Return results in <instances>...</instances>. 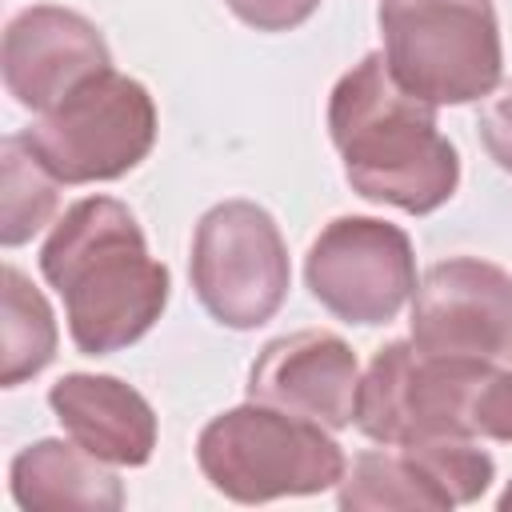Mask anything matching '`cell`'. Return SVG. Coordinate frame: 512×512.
I'll return each mask as SVG.
<instances>
[{
	"label": "cell",
	"mask_w": 512,
	"mask_h": 512,
	"mask_svg": "<svg viewBox=\"0 0 512 512\" xmlns=\"http://www.w3.org/2000/svg\"><path fill=\"white\" fill-rule=\"evenodd\" d=\"M24 140L60 184L120 180L156 144V104L140 80L104 68L40 112Z\"/></svg>",
	"instance_id": "cell-5"
},
{
	"label": "cell",
	"mask_w": 512,
	"mask_h": 512,
	"mask_svg": "<svg viewBox=\"0 0 512 512\" xmlns=\"http://www.w3.org/2000/svg\"><path fill=\"white\" fill-rule=\"evenodd\" d=\"M48 404L60 428L92 456L124 468L152 460L156 412L132 384L96 372H68L48 388Z\"/></svg>",
	"instance_id": "cell-13"
},
{
	"label": "cell",
	"mask_w": 512,
	"mask_h": 512,
	"mask_svg": "<svg viewBox=\"0 0 512 512\" xmlns=\"http://www.w3.org/2000/svg\"><path fill=\"white\" fill-rule=\"evenodd\" d=\"M204 480L236 504L316 496L344 480L348 460L324 424L248 400L212 416L196 436Z\"/></svg>",
	"instance_id": "cell-3"
},
{
	"label": "cell",
	"mask_w": 512,
	"mask_h": 512,
	"mask_svg": "<svg viewBox=\"0 0 512 512\" xmlns=\"http://www.w3.org/2000/svg\"><path fill=\"white\" fill-rule=\"evenodd\" d=\"M384 60L392 76L428 104H472L492 96L504 68L492 0H380Z\"/></svg>",
	"instance_id": "cell-4"
},
{
	"label": "cell",
	"mask_w": 512,
	"mask_h": 512,
	"mask_svg": "<svg viewBox=\"0 0 512 512\" xmlns=\"http://www.w3.org/2000/svg\"><path fill=\"white\" fill-rule=\"evenodd\" d=\"M496 504H500V512H508V508H512V484L500 492V500H496Z\"/></svg>",
	"instance_id": "cell-20"
},
{
	"label": "cell",
	"mask_w": 512,
	"mask_h": 512,
	"mask_svg": "<svg viewBox=\"0 0 512 512\" xmlns=\"http://www.w3.org/2000/svg\"><path fill=\"white\" fill-rule=\"evenodd\" d=\"M412 340L436 356L512 360V272L480 256L432 264L412 292Z\"/></svg>",
	"instance_id": "cell-9"
},
{
	"label": "cell",
	"mask_w": 512,
	"mask_h": 512,
	"mask_svg": "<svg viewBox=\"0 0 512 512\" xmlns=\"http://www.w3.org/2000/svg\"><path fill=\"white\" fill-rule=\"evenodd\" d=\"M360 364L348 340L324 328L276 336L248 372V400L324 424L328 432L356 424Z\"/></svg>",
	"instance_id": "cell-12"
},
{
	"label": "cell",
	"mask_w": 512,
	"mask_h": 512,
	"mask_svg": "<svg viewBox=\"0 0 512 512\" xmlns=\"http://www.w3.org/2000/svg\"><path fill=\"white\" fill-rule=\"evenodd\" d=\"M56 176L36 160L24 132L0 144V244L16 248L32 240L56 212Z\"/></svg>",
	"instance_id": "cell-16"
},
{
	"label": "cell",
	"mask_w": 512,
	"mask_h": 512,
	"mask_svg": "<svg viewBox=\"0 0 512 512\" xmlns=\"http://www.w3.org/2000/svg\"><path fill=\"white\" fill-rule=\"evenodd\" d=\"M8 488L20 508H120L124 484L76 440H36L12 456Z\"/></svg>",
	"instance_id": "cell-14"
},
{
	"label": "cell",
	"mask_w": 512,
	"mask_h": 512,
	"mask_svg": "<svg viewBox=\"0 0 512 512\" xmlns=\"http://www.w3.org/2000/svg\"><path fill=\"white\" fill-rule=\"evenodd\" d=\"M476 128H480V144L488 148V156L504 172H512V80L492 92V100L480 108Z\"/></svg>",
	"instance_id": "cell-19"
},
{
	"label": "cell",
	"mask_w": 512,
	"mask_h": 512,
	"mask_svg": "<svg viewBox=\"0 0 512 512\" xmlns=\"http://www.w3.org/2000/svg\"><path fill=\"white\" fill-rule=\"evenodd\" d=\"M40 272L64 300L68 336L84 356L136 344L168 304V268L128 204L112 196L76 200L40 248Z\"/></svg>",
	"instance_id": "cell-1"
},
{
	"label": "cell",
	"mask_w": 512,
	"mask_h": 512,
	"mask_svg": "<svg viewBox=\"0 0 512 512\" xmlns=\"http://www.w3.org/2000/svg\"><path fill=\"white\" fill-rule=\"evenodd\" d=\"M4 348H0V384L16 388L24 380H32L36 372H44L56 356L60 332H56V316L44 300V292L16 268L4 264Z\"/></svg>",
	"instance_id": "cell-15"
},
{
	"label": "cell",
	"mask_w": 512,
	"mask_h": 512,
	"mask_svg": "<svg viewBox=\"0 0 512 512\" xmlns=\"http://www.w3.org/2000/svg\"><path fill=\"white\" fill-rule=\"evenodd\" d=\"M224 4L256 32H288L320 8V0H224Z\"/></svg>",
	"instance_id": "cell-18"
},
{
	"label": "cell",
	"mask_w": 512,
	"mask_h": 512,
	"mask_svg": "<svg viewBox=\"0 0 512 512\" xmlns=\"http://www.w3.org/2000/svg\"><path fill=\"white\" fill-rule=\"evenodd\" d=\"M188 272L204 312L236 332L272 320L292 280L288 244L272 212L252 200H224L200 216Z\"/></svg>",
	"instance_id": "cell-7"
},
{
	"label": "cell",
	"mask_w": 512,
	"mask_h": 512,
	"mask_svg": "<svg viewBox=\"0 0 512 512\" xmlns=\"http://www.w3.org/2000/svg\"><path fill=\"white\" fill-rule=\"evenodd\" d=\"M496 460L476 436H444L420 444H384L360 452L336 484L340 508H456L488 492Z\"/></svg>",
	"instance_id": "cell-10"
},
{
	"label": "cell",
	"mask_w": 512,
	"mask_h": 512,
	"mask_svg": "<svg viewBox=\"0 0 512 512\" xmlns=\"http://www.w3.org/2000/svg\"><path fill=\"white\" fill-rule=\"evenodd\" d=\"M496 364L436 356L416 340L384 344L356 392V428L376 444L476 436L472 404Z\"/></svg>",
	"instance_id": "cell-6"
},
{
	"label": "cell",
	"mask_w": 512,
	"mask_h": 512,
	"mask_svg": "<svg viewBox=\"0 0 512 512\" xmlns=\"http://www.w3.org/2000/svg\"><path fill=\"white\" fill-rule=\"evenodd\" d=\"M308 292L344 324H388L416 292V256L404 228L376 216H336L304 260Z\"/></svg>",
	"instance_id": "cell-8"
},
{
	"label": "cell",
	"mask_w": 512,
	"mask_h": 512,
	"mask_svg": "<svg viewBox=\"0 0 512 512\" xmlns=\"http://www.w3.org/2000/svg\"><path fill=\"white\" fill-rule=\"evenodd\" d=\"M112 68V52L100 28L60 4H32L4 28L0 72L16 104L48 112L88 76Z\"/></svg>",
	"instance_id": "cell-11"
},
{
	"label": "cell",
	"mask_w": 512,
	"mask_h": 512,
	"mask_svg": "<svg viewBox=\"0 0 512 512\" xmlns=\"http://www.w3.org/2000/svg\"><path fill=\"white\" fill-rule=\"evenodd\" d=\"M476 436L512 444V368H492V376L480 384L472 404Z\"/></svg>",
	"instance_id": "cell-17"
},
{
	"label": "cell",
	"mask_w": 512,
	"mask_h": 512,
	"mask_svg": "<svg viewBox=\"0 0 512 512\" xmlns=\"http://www.w3.org/2000/svg\"><path fill=\"white\" fill-rule=\"evenodd\" d=\"M328 136L352 192L424 216L452 200L460 156L436 128V104L408 92L384 52L352 64L328 96Z\"/></svg>",
	"instance_id": "cell-2"
}]
</instances>
